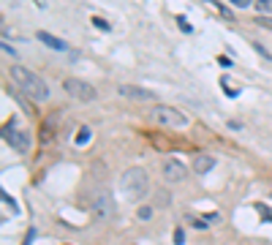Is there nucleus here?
<instances>
[{
	"label": "nucleus",
	"instance_id": "1",
	"mask_svg": "<svg viewBox=\"0 0 272 245\" xmlns=\"http://www.w3.org/2000/svg\"><path fill=\"white\" fill-rule=\"evenodd\" d=\"M11 79H14V85L27 95V98H33V101H47V98H49V85L41 79L38 74H33L30 68L11 66Z\"/></svg>",
	"mask_w": 272,
	"mask_h": 245
},
{
	"label": "nucleus",
	"instance_id": "2",
	"mask_svg": "<svg viewBox=\"0 0 272 245\" xmlns=\"http://www.w3.org/2000/svg\"><path fill=\"white\" fill-rule=\"evenodd\" d=\"M120 188H122V193H125V199H131V202H136V199H144V196H147V188H150L147 172L139 169V166L128 169L125 175L120 177Z\"/></svg>",
	"mask_w": 272,
	"mask_h": 245
},
{
	"label": "nucleus",
	"instance_id": "3",
	"mask_svg": "<svg viewBox=\"0 0 272 245\" xmlns=\"http://www.w3.org/2000/svg\"><path fill=\"white\" fill-rule=\"evenodd\" d=\"M150 120L155 125H163V128H185L188 125V117L183 112H177L174 106H163V104L150 109Z\"/></svg>",
	"mask_w": 272,
	"mask_h": 245
},
{
	"label": "nucleus",
	"instance_id": "4",
	"mask_svg": "<svg viewBox=\"0 0 272 245\" xmlns=\"http://www.w3.org/2000/svg\"><path fill=\"white\" fill-rule=\"evenodd\" d=\"M3 139H6L14 150H19V153L30 150V134H27L25 128H19L17 120H8L6 125H3Z\"/></svg>",
	"mask_w": 272,
	"mask_h": 245
},
{
	"label": "nucleus",
	"instance_id": "5",
	"mask_svg": "<svg viewBox=\"0 0 272 245\" xmlns=\"http://www.w3.org/2000/svg\"><path fill=\"white\" fill-rule=\"evenodd\" d=\"M63 88H66V93L71 95V98H76V101H82V104L95 101V95H98L93 85H87V82H82V79H66Z\"/></svg>",
	"mask_w": 272,
	"mask_h": 245
},
{
	"label": "nucleus",
	"instance_id": "6",
	"mask_svg": "<svg viewBox=\"0 0 272 245\" xmlns=\"http://www.w3.org/2000/svg\"><path fill=\"white\" fill-rule=\"evenodd\" d=\"M163 180H169V183H180V180H185V163L177 161V158H163Z\"/></svg>",
	"mask_w": 272,
	"mask_h": 245
},
{
	"label": "nucleus",
	"instance_id": "7",
	"mask_svg": "<svg viewBox=\"0 0 272 245\" xmlns=\"http://www.w3.org/2000/svg\"><path fill=\"white\" fill-rule=\"evenodd\" d=\"M117 93L122 98H134V101H155L158 95L147 88H136V85H117Z\"/></svg>",
	"mask_w": 272,
	"mask_h": 245
},
{
	"label": "nucleus",
	"instance_id": "8",
	"mask_svg": "<svg viewBox=\"0 0 272 245\" xmlns=\"http://www.w3.org/2000/svg\"><path fill=\"white\" fill-rule=\"evenodd\" d=\"M212 166H215V158L207 156V153H199V156H193V166L190 169L196 172V175H207Z\"/></svg>",
	"mask_w": 272,
	"mask_h": 245
},
{
	"label": "nucleus",
	"instance_id": "9",
	"mask_svg": "<svg viewBox=\"0 0 272 245\" xmlns=\"http://www.w3.org/2000/svg\"><path fill=\"white\" fill-rule=\"evenodd\" d=\"M95 212L101 218L112 215V199H109V193H98V196H95Z\"/></svg>",
	"mask_w": 272,
	"mask_h": 245
},
{
	"label": "nucleus",
	"instance_id": "10",
	"mask_svg": "<svg viewBox=\"0 0 272 245\" xmlns=\"http://www.w3.org/2000/svg\"><path fill=\"white\" fill-rule=\"evenodd\" d=\"M38 41H44L49 49H57V52H63V49H66V44H63L60 38H54L52 33H47V30H41V33H38Z\"/></svg>",
	"mask_w": 272,
	"mask_h": 245
},
{
	"label": "nucleus",
	"instance_id": "11",
	"mask_svg": "<svg viewBox=\"0 0 272 245\" xmlns=\"http://www.w3.org/2000/svg\"><path fill=\"white\" fill-rule=\"evenodd\" d=\"M0 199H3V210H6V215H8V212H11V215H19V207H17V204H14V199L8 196L6 191H3V193H0Z\"/></svg>",
	"mask_w": 272,
	"mask_h": 245
},
{
	"label": "nucleus",
	"instance_id": "12",
	"mask_svg": "<svg viewBox=\"0 0 272 245\" xmlns=\"http://www.w3.org/2000/svg\"><path fill=\"white\" fill-rule=\"evenodd\" d=\"M74 142L76 144H87L90 142V128H79V134L74 136Z\"/></svg>",
	"mask_w": 272,
	"mask_h": 245
},
{
	"label": "nucleus",
	"instance_id": "13",
	"mask_svg": "<svg viewBox=\"0 0 272 245\" xmlns=\"http://www.w3.org/2000/svg\"><path fill=\"white\" fill-rule=\"evenodd\" d=\"M256 11L270 14V11H272V0H256Z\"/></svg>",
	"mask_w": 272,
	"mask_h": 245
},
{
	"label": "nucleus",
	"instance_id": "14",
	"mask_svg": "<svg viewBox=\"0 0 272 245\" xmlns=\"http://www.w3.org/2000/svg\"><path fill=\"white\" fill-rule=\"evenodd\" d=\"M136 218H139V221H150V218H153V207H139Z\"/></svg>",
	"mask_w": 272,
	"mask_h": 245
},
{
	"label": "nucleus",
	"instance_id": "15",
	"mask_svg": "<svg viewBox=\"0 0 272 245\" xmlns=\"http://www.w3.org/2000/svg\"><path fill=\"white\" fill-rule=\"evenodd\" d=\"M183 243H185V231L177 229V231H174V245H183Z\"/></svg>",
	"mask_w": 272,
	"mask_h": 245
},
{
	"label": "nucleus",
	"instance_id": "16",
	"mask_svg": "<svg viewBox=\"0 0 272 245\" xmlns=\"http://www.w3.org/2000/svg\"><path fill=\"white\" fill-rule=\"evenodd\" d=\"M177 25H180V30H185V33H190V25L185 22V17H177Z\"/></svg>",
	"mask_w": 272,
	"mask_h": 245
},
{
	"label": "nucleus",
	"instance_id": "17",
	"mask_svg": "<svg viewBox=\"0 0 272 245\" xmlns=\"http://www.w3.org/2000/svg\"><path fill=\"white\" fill-rule=\"evenodd\" d=\"M93 25H95V27H101V30H109V25L101 19V17H93Z\"/></svg>",
	"mask_w": 272,
	"mask_h": 245
},
{
	"label": "nucleus",
	"instance_id": "18",
	"mask_svg": "<svg viewBox=\"0 0 272 245\" xmlns=\"http://www.w3.org/2000/svg\"><path fill=\"white\" fill-rule=\"evenodd\" d=\"M33 240H35V229H30V231H27V237H25V245H30Z\"/></svg>",
	"mask_w": 272,
	"mask_h": 245
},
{
	"label": "nucleus",
	"instance_id": "19",
	"mask_svg": "<svg viewBox=\"0 0 272 245\" xmlns=\"http://www.w3.org/2000/svg\"><path fill=\"white\" fill-rule=\"evenodd\" d=\"M258 210L264 212V215H261V218H264V221H272V212H270V210H267V207H261V204H258Z\"/></svg>",
	"mask_w": 272,
	"mask_h": 245
},
{
	"label": "nucleus",
	"instance_id": "20",
	"mask_svg": "<svg viewBox=\"0 0 272 245\" xmlns=\"http://www.w3.org/2000/svg\"><path fill=\"white\" fill-rule=\"evenodd\" d=\"M237 8H245V6H251V0H231Z\"/></svg>",
	"mask_w": 272,
	"mask_h": 245
},
{
	"label": "nucleus",
	"instance_id": "21",
	"mask_svg": "<svg viewBox=\"0 0 272 245\" xmlns=\"http://www.w3.org/2000/svg\"><path fill=\"white\" fill-rule=\"evenodd\" d=\"M218 63H221L223 68H231V60H229V57H218Z\"/></svg>",
	"mask_w": 272,
	"mask_h": 245
},
{
	"label": "nucleus",
	"instance_id": "22",
	"mask_svg": "<svg viewBox=\"0 0 272 245\" xmlns=\"http://www.w3.org/2000/svg\"><path fill=\"white\" fill-rule=\"evenodd\" d=\"M229 128H231V131H242V125H239L237 120H231V122H229Z\"/></svg>",
	"mask_w": 272,
	"mask_h": 245
}]
</instances>
